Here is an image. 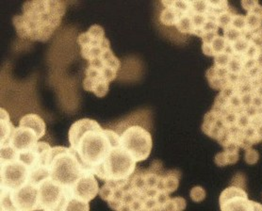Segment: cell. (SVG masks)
I'll return each instance as SVG.
<instances>
[{
	"instance_id": "1",
	"label": "cell",
	"mask_w": 262,
	"mask_h": 211,
	"mask_svg": "<svg viewBox=\"0 0 262 211\" xmlns=\"http://www.w3.org/2000/svg\"><path fill=\"white\" fill-rule=\"evenodd\" d=\"M179 178V171L164 172L161 162L155 160L148 169L136 170L125 179L107 181L99 195L114 211H164Z\"/></svg>"
},
{
	"instance_id": "2",
	"label": "cell",
	"mask_w": 262,
	"mask_h": 211,
	"mask_svg": "<svg viewBox=\"0 0 262 211\" xmlns=\"http://www.w3.org/2000/svg\"><path fill=\"white\" fill-rule=\"evenodd\" d=\"M70 149L85 169L92 174L101 167L115 145L120 143V135L104 129L95 120L80 119L69 129Z\"/></svg>"
},
{
	"instance_id": "3",
	"label": "cell",
	"mask_w": 262,
	"mask_h": 211,
	"mask_svg": "<svg viewBox=\"0 0 262 211\" xmlns=\"http://www.w3.org/2000/svg\"><path fill=\"white\" fill-rule=\"evenodd\" d=\"M64 13L66 4L62 1H27L23 4V14L15 15L12 23L18 36L47 42L60 26Z\"/></svg>"
},
{
	"instance_id": "4",
	"label": "cell",
	"mask_w": 262,
	"mask_h": 211,
	"mask_svg": "<svg viewBox=\"0 0 262 211\" xmlns=\"http://www.w3.org/2000/svg\"><path fill=\"white\" fill-rule=\"evenodd\" d=\"M121 62L111 48L90 60L85 71L84 90L94 92L97 97H104L108 91L110 82L116 79Z\"/></svg>"
},
{
	"instance_id": "5",
	"label": "cell",
	"mask_w": 262,
	"mask_h": 211,
	"mask_svg": "<svg viewBox=\"0 0 262 211\" xmlns=\"http://www.w3.org/2000/svg\"><path fill=\"white\" fill-rule=\"evenodd\" d=\"M90 173L70 148L63 146L52 147L49 165V178L61 186L71 187L82 175ZM94 175V174H93Z\"/></svg>"
},
{
	"instance_id": "6",
	"label": "cell",
	"mask_w": 262,
	"mask_h": 211,
	"mask_svg": "<svg viewBox=\"0 0 262 211\" xmlns=\"http://www.w3.org/2000/svg\"><path fill=\"white\" fill-rule=\"evenodd\" d=\"M136 163L137 161L119 143L114 146L107 160L96 171L95 175L105 182L123 180L133 175L136 171Z\"/></svg>"
},
{
	"instance_id": "7",
	"label": "cell",
	"mask_w": 262,
	"mask_h": 211,
	"mask_svg": "<svg viewBox=\"0 0 262 211\" xmlns=\"http://www.w3.org/2000/svg\"><path fill=\"white\" fill-rule=\"evenodd\" d=\"M0 205V211L41 210L38 185L29 182L16 190L1 189Z\"/></svg>"
},
{
	"instance_id": "8",
	"label": "cell",
	"mask_w": 262,
	"mask_h": 211,
	"mask_svg": "<svg viewBox=\"0 0 262 211\" xmlns=\"http://www.w3.org/2000/svg\"><path fill=\"white\" fill-rule=\"evenodd\" d=\"M52 147L45 142L38 144L30 150L18 153V160L22 161L30 171V182L39 184L49 177V165Z\"/></svg>"
},
{
	"instance_id": "9",
	"label": "cell",
	"mask_w": 262,
	"mask_h": 211,
	"mask_svg": "<svg viewBox=\"0 0 262 211\" xmlns=\"http://www.w3.org/2000/svg\"><path fill=\"white\" fill-rule=\"evenodd\" d=\"M120 143L137 162L145 160L150 156L153 146L151 134L140 126L127 127L120 135Z\"/></svg>"
},
{
	"instance_id": "10",
	"label": "cell",
	"mask_w": 262,
	"mask_h": 211,
	"mask_svg": "<svg viewBox=\"0 0 262 211\" xmlns=\"http://www.w3.org/2000/svg\"><path fill=\"white\" fill-rule=\"evenodd\" d=\"M39 205L41 210L64 211L71 198V187H66L49 177L38 184Z\"/></svg>"
},
{
	"instance_id": "11",
	"label": "cell",
	"mask_w": 262,
	"mask_h": 211,
	"mask_svg": "<svg viewBox=\"0 0 262 211\" xmlns=\"http://www.w3.org/2000/svg\"><path fill=\"white\" fill-rule=\"evenodd\" d=\"M80 45V53L85 60H94L97 56L111 48V43L105 37V30L101 26L94 25L86 32L81 33L78 38Z\"/></svg>"
},
{
	"instance_id": "12",
	"label": "cell",
	"mask_w": 262,
	"mask_h": 211,
	"mask_svg": "<svg viewBox=\"0 0 262 211\" xmlns=\"http://www.w3.org/2000/svg\"><path fill=\"white\" fill-rule=\"evenodd\" d=\"M221 211H262V205L248 199L243 187L231 186L223 191L220 198Z\"/></svg>"
},
{
	"instance_id": "13",
	"label": "cell",
	"mask_w": 262,
	"mask_h": 211,
	"mask_svg": "<svg viewBox=\"0 0 262 211\" xmlns=\"http://www.w3.org/2000/svg\"><path fill=\"white\" fill-rule=\"evenodd\" d=\"M30 182V171L18 159L1 162V189L16 190Z\"/></svg>"
},
{
	"instance_id": "14",
	"label": "cell",
	"mask_w": 262,
	"mask_h": 211,
	"mask_svg": "<svg viewBox=\"0 0 262 211\" xmlns=\"http://www.w3.org/2000/svg\"><path fill=\"white\" fill-rule=\"evenodd\" d=\"M99 191L98 182L92 173L82 175L71 187L72 195L87 203L95 199Z\"/></svg>"
},
{
	"instance_id": "15",
	"label": "cell",
	"mask_w": 262,
	"mask_h": 211,
	"mask_svg": "<svg viewBox=\"0 0 262 211\" xmlns=\"http://www.w3.org/2000/svg\"><path fill=\"white\" fill-rule=\"evenodd\" d=\"M39 138L33 130L27 127H15L10 139L5 145H10L17 153L32 149L38 144ZM2 146V145H1Z\"/></svg>"
},
{
	"instance_id": "16",
	"label": "cell",
	"mask_w": 262,
	"mask_h": 211,
	"mask_svg": "<svg viewBox=\"0 0 262 211\" xmlns=\"http://www.w3.org/2000/svg\"><path fill=\"white\" fill-rule=\"evenodd\" d=\"M19 127L30 128L37 134L39 139L46 134V123L39 115L34 113L25 115L19 122Z\"/></svg>"
},
{
	"instance_id": "17",
	"label": "cell",
	"mask_w": 262,
	"mask_h": 211,
	"mask_svg": "<svg viewBox=\"0 0 262 211\" xmlns=\"http://www.w3.org/2000/svg\"><path fill=\"white\" fill-rule=\"evenodd\" d=\"M0 125H1V143L0 145H3L6 144L10 139L12 133L14 131L15 127H13L9 113L4 109H0Z\"/></svg>"
},
{
	"instance_id": "18",
	"label": "cell",
	"mask_w": 262,
	"mask_h": 211,
	"mask_svg": "<svg viewBox=\"0 0 262 211\" xmlns=\"http://www.w3.org/2000/svg\"><path fill=\"white\" fill-rule=\"evenodd\" d=\"M179 12H176L173 9L162 10L160 15V20L161 23L165 26H176L179 18Z\"/></svg>"
},
{
	"instance_id": "19",
	"label": "cell",
	"mask_w": 262,
	"mask_h": 211,
	"mask_svg": "<svg viewBox=\"0 0 262 211\" xmlns=\"http://www.w3.org/2000/svg\"><path fill=\"white\" fill-rule=\"evenodd\" d=\"M176 27L181 33L191 34L192 30H193V26H192V21H191L190 12L187 13V14L180 15L177 24H176Z\"/></svg>"
},
{
	"instance_id": "20",
	"label": "cell",
	"mask_w": 262,
	"mask_h": 211,
	"mask_svg": "<svg viewBox=\"0 0 262 211\" xmlns=\"http://www.w3.org/2000/svg\"><path fill=\"white\" fill-rule=\"evenodd\" d=\"M207 45H209V48L211 49L215 57L216 55L226 52L227 49H228V46H229V43L227 42L225 37L221 36V35L218 34L217 36L215 37L214 40L212 41V42L210 44H207Z\"/></svg>"
},
{
	"instance_id": "21",
	"label": "cell",
	"mask_w": 262,
	"mask_h": 211,
	"mask_svg": "<svg viewBox=\"0 0 262 211\" xmlns=\"http://www.w3.org/2000/svg\"><path fill=\"white\" fill-rule=\"evenodd\" d=\"M64 211H90L89 203L78 199L72 195L71 198L68 200L66 204Z\"/></svg>"
},
{
	"instance_id": "22",
	"label": "cell",
	"mask_w": 262,
	"mask_h": 211,
	"mask_svg": "<svg viewBox=\"0 0 262 211\" xmlns=\"http://www.w3.org/2000/svg\"><path fill=\"white\" fill-rule=\"evenodd\" d=\"M227 69L228 73H233V74L241 75L242 73H244V56L233 55Z\"/></svg>"
},
{
	"instance_id": "23",
	"label": "cell",
	"mask_w": 262,
	"mask_h": 211,
	"mask_svg": "<svg viewBox=\"0 0 262 211\" xmlns=\"http://www.w3.org/2000/svg\"><path fill=\"white\" fill-rule=\"evenodd\" d=\"M245 19H246L245 30L253 32V31L262 28V18L256 14H254L252 12H247V15H245Z\"/></svg>"
},
{
	"instance_id": "24",
	"label": "cell",
	"mask_w": 262,
	"mask_h": 211,
	"mask_svg": "<svg viewBox=\"0 0 262 211\" xmlns=\"http://www.w3.org/2000/svg\"><path fill=\"white\" fill-rule=\"evenodd\" d=\"M186 208V200L181 197L170 198L164 205V211H183Z\"/></svg>"
},
{
	"instance_id": "25",
	"label": "cell",
	"mask_w": 262,
	"mask_h": 211,
	"mask_svg": "<svg viewBox=\"0 0 262 211\" xmlns=\"http://www.w3.org/2000/svg\"><path fill=\"white\" fill-rule=\"evenodd\" d=\"M251 42L246 40L245 38H241L238 41L233 42L230 44V48L232 50L233 55L235 56H244L246 52V50L249 48Z\"/></svg>"
},
{
	"instance_id": "26",
	"label": "cell",
	"mask_w": 262,
	"mask_h": 211,
	"mask_svg": "<svg viewBox=\"0 0 262 211\" xmlns=\"http://www.w3.org/2000/svg\"><path fill=\"white\" fill-rule=\"evenodd\" d=\"M233 16H234V13L230 10H227V11L221 12L220 14H218L216 17V21H217V24L219 26V28L225 30H227V28L231 27Z\"/></svg>"
},
{
	"instance_id": "27",
	"label": "cell",
	"mask_w": 262,
	"mask_h": 211,
	"mask_svg": "<svg viewBox=\"0 0 262 211\" xmlns=\"http://www.w3.org/2000/svg\"><path fill=\"white\" fill-rule=\"evenodd\" d=\"M243 34H244L243 31L236 30L233 27H229V28H227V30H224V37L229 44H231L233 42L239 40L241 38H243Z\"/></svg>"
},
{
	"instance_id": "28",
	"label": "cell",
	"mask_w": 262,
	"mask_h": 211,
	"mask_svg": "<svg viewBox=\"0 0 262 211\" xmlns=\"http://www.w3.org/2000/svg\"><path fill=\"white\" fill-rule=\"evenodd\" d=\"M233 55L227 52L216 55L214 57V66L218 68H227Z\"/></svg>"
},
{
	"instance_id": "29",
	"label": "cell",
	"mask_w": 262,
	"mask_h": 211,
	"mask_svg": "<svg viewBox=\"0 0 262 211\" xmlns=\"http://www.w3.org/2000/svg\"><path fill=\"white\" fill-rule=\"evenodd\" d=\"M191 12L208 13L209 7L208 1H191Z\"/></svg>"
},
{
	"instance_id": "30",
	"label": "cell",
	"mask_w": 262,
	"mask_h": 211,
	"mask_svg": "<svg viewBox=\"0 0 262 211\" xmlns=\"http://www.w3.org/2000/svg\"><path fill=\"white\" fill-rule=\"evenodd\" d=\"M231 27L235 28L236 30L244 31L246 29V19L245 15L242 14H234L232 19Z\"/></svg>"
},
{
	"instance_id": "31",
	"label": "cell",
	"mask_w": 262,
	"mask_h": 211,
	"mask_svg": "<svg viewBox=\"0 0 262 211\" xmlns=\"http://www.w3.org/2000/svg\"><path fill=\"white\" fill-rule=\"evenodd\" d=\"M250 42L255 44L258 49H262V28L255 30L253 32H250Z\"/></svg>"
},
{
	"instance_id": "32",
	"label": "cell",
	"mask_w": 262,
	"mask_h": 211,
	"mask_svg": "<svg viewBox=\"0 0 262 211\" xmlns=\"http://www.w3.org/2000/svg\"><path fill=\"white\" fill-rule=\"evenodd\" d=\"M191 197L194 202H201L206 197V192L202 187H194L191 191Z\"/></svg>"
},
{
	"instance_id": "33",
	"label": "cell",
	"mask_w": 262,
	"mask_h": 211,
	"mask_svg": "<svg viewBox=\"0 0 262 211\" xmlns=\"http://www.w3.org/2000/svg\"><path fill=\"white\" fill-rule=\"evenodd\" d=\"M262 49H259L257 46H256L255 44H253L252 42L249 45L248 49L246 50L245 54L244 55L245 59H252V60H256L257 55L259 54V52L261 51Z\"/></svg>"
},
{
	"instance_id": "34",
	"label": "cell",
	"mask_w": 262,
	"mask_h": 211,
	"mask_svg": "<svg viewBox=\"0 0 262 211\" xmlns=\"http://www.w3.org/2000/svg\"><path fill=\"white\" fill-rule=\"evenodd\" d=\"M258 160V153L254 149H248L245 153V161L248 164H255Z\"/></svg>"
},
{
	"instance_id": "35",
	"label": "cell",
	"mask_w": 262,
	"mask_h": 211,
	"mask_svg": "<svg viewBox=\"0 0 262 211\" xmlns=\"http://www.w3.org/2000/svg\"><path fill=\"white\" fill-rule=\"evenodd\" d=\"M237 91V87L233 86V85H227L223 90H221L220 95L224 97H226L227 99H229L230 97L234 96Z\"/></svg>"
},
{
	"instance_id": "36",
	"label": "cell",
	"mask_w": 262,
	"mask_h": 211,
	"mask_svg": "<svg viewBox=\"0 0 262 211\" xmlns=\"http://www.w3.org/2000/svg\"><path fill=\"white\" fill-rule=\"evenodd\" d=\"M253 96L254 92L252 93H245V95H241V102H242V108L243 109L249 107L252 105V100H253ZM242 109V110H243Z\"/></svg>"
},
{
	"instance_id": "37",
	"label": "cell",
	"mask_w": 262,
	"mask_h": 211,
	"mask_svg": "<svg viewBox=\"0 0 262 211\" xmlns=\"http://www.w3.org/2000/svg\"><path fill=\"white\" fill-rule=\"evenodd\" d=\"M215 163L217 165H219L221 167L223 166H226L228 164V160H227V155L226 152H222L216 155L215 157Z\"/></svg>"
},
{
	"instance_id": "38",
	"label": "cell",
	"mask_w": 262,
	"mask_h": 211,
	"mask_svg": "<svg viewBox=\"0 0 262 211\" xmlns=\"http://www.w3.org/2000/svg\"><path fill=\"white\" fill-rule=\"evenodd\" d=\"M261 72V68H259V67L256 65L253 69L249 70L248 72H246V75H247V78L249 79V80H253V79H258V77H259V75H260Z\"/></svg>"
},
{
	"instance_id": "39",
	"label": "cell",
	"mask_w": 262,
	"mask_h": 211,
	"mask_svg": "<svg viewBox=\"0 0 262 211\" xmlns=\"http://www.w3.org/2000/svg\"><path fill=\"white\" fill-rule=\"evenodd\" d=\"M217 35H218V32H208V33H205L202 37L203 43L204 44H210Z\"/></svg>"
},
{
	"instance_id": "40",
	"label": "cell",
	"mask_w": 262,
	"mask_h": 211,
	"mask_svg": "<svg viewBox=\"0 0 262 211\" xmlns=\"http://www.w3.org/2000/svg\"><path fill=\"white\" fill-rule=\"evenodd\" d=\"M255 66H256V60L245 59V57H244V72H248L249 70L253 69Z\"/></svg>"
},
{
	"instance_id": "41",
	"label": "cell",
	"mask_w": 262,
	"mask_h": 211,
	"mask_svg": "<svg viewBox=\"0 0 262 211\" xmlns=\"http://www.w3.org/2000/svg\"><path fill=\"white\" fill-rule=\"evenodd\" d=\"M257 4H258V2L255 1V0H253V1H249V0L242 1V6L244 7V9L245 11H247V12H251Z\"/></svg>"
},
{
	"instance_id": "42",
	"label": "cell",
	"mask_w": 262,
	"mask_h": 211,
	"mask_svg": "<svg viewBox=\"0 0 262 211\" xmlns=\"http://www.w3.org/2000/svg\"><path fill=\"white\" fill-rule=\"evenodd\" d=\"M252 106L256 107V109H262V97L254 93L253 100H252Z\"/></svg>"
},
{
	"instance_id": "43",
	"label": "cell",
	"mask_w": 262,
	"mask_h": 211,
	"mask_svg": "<svg viewBox=\"0 0 262 211\" xmlns=\"http://www.w3.org/2000/svg\"><path fill=\"white\" fill-rule=\"evenodd\" d=\"M252 13H254V14H256L257 16H259L260 18H262V6L261 5H259V4H257L251 12Z\"/></svg>"
},
{
	"instance_id": "44",
	"label": "cell",
	"mask_w": 262,
	"mask_h": 211,
	"mask_svg": "<svg viewBox=\"0 0 262 211\" xmlns=\"http://www.w3.org/2000/svg\"><path fill=\"white\" fill-rule=\"evenodd\" d=\"M256 65L262 69V50L256 58Z\"/></svg>"
},
{
	"instance_id": "45",
	"label": "cell",
	"mask_w": 262,
	"mask_h": 211,
	"mask_svg": "<svg viewBox=\"0 0 262 211\" xmlns=\"http://www.w3.org/2000/svg\"><path fill=\"white\" fill-rule=\"evenodd\" d=\"M254 93H256L257 96H259V97H262V85H259L257 88L255 89V90H254Z\"/></svg>"
},
{
	"instance_id": "46",
	"label": "cell",
	"mask_w": 262,
	"mask_h": 211,
	"mask_svg": "<svg viewBox=\"0 0 262 211\" xmlns=\"http://www.w3.org/2000/svg\"><path fill=\"white\" fill-rule=\"evenodd\" d=\"M258 81H259V84L262 85V72L260 73V75L258 77Z\"/></svg>"
},
{
	"instance_id": "47",
	"label": "cell",
	"mask_w": 262,
	"mask_h": 211,
	"mask_svg": "<svg viewBox=\"0 0 262 211\" xmlns=\"http://www.w3.org/2000/svg\"><path fill=\"white\" fill-rule=\"evenodd\" d=\"M42 211H49V210H42Z\"/></svg>"
}]
</instances>
